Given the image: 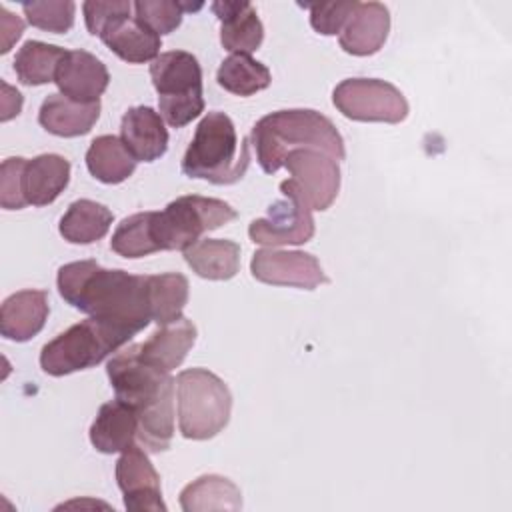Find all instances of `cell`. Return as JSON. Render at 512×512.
Returning a JSON list of instances; mask_svg holds the SVG:
<instances>
[{
  "label": "cell",
  "instance_id": "6da1fadb",
  "mask_svg": "<svg viewBox=\"0 0 512 512\" xmlns=\"http://www.w3.org/2000/svg\"><path fill=\"white\" fill-rule=\"evenodd\" d=\"M58 292L72 308L102 320L144 330L150 320L148 276L102 268L96 260L68 262L58 268Z\"/></svg>",
  "mask_w": 512,
  "mask_h": 512
},
{
  "label": "cell",
  "instance_id": "7a4b0ae2",
  "mask_svg": "<svg viewBox=\"0 0 512 512\" xmlns=\"http://www.w3.org/2000/svg\"><path fill=\"white\" fill-rule=\"evenodd\" d=\"M106 374L118 400L128 404L138 418V444L148 452H164L174 436V390L176 380L146 364L138 344L116 352Z\"/></svg>",
  "mask_w": 512,
  "mask_h": 512
},
{
  "label": "cell",
  "instance_id": "3957f363",
  "mask_svg": "<svg viewBox=\"0 0 512 512\" xmlns=\"http://www.w3.org/2000/svg\"><path fill=\"white\" fill-rule=\"evenodd\" d=\"M250 146L266 174L282 168L292 150L312 148L330 154L338 162L346 158L344 138L330 118L310 108L278 110L262 116L250 132Z\"/></svg>",
  "mask_w": 512,
  "mask_h": 512
},
{
  "label": "cell",
  "instance_id": "277c9868",
  "mask_svg": "<svg viewBox=\"0 0 512 512\" xmlns=\"http://www.w3.org/2000/svg\"><path fill=\"white\" fill-rule=\"evenodd\" d=\"M250 166V138L238 142L234 122L224 112H208L196 126L182 158L188 178L218 186L236 184Z\"/></svg>",
  "mask_w": 512,
  "mask_h": 512
},
{
  "label": "cell",
  "instance_id": "5b68a950",
  "mask_svg": "<svg viewBox=\"0 0 512 512\" xmlns=\"http://www.w3.org/2000/svg\"><path fill=\"white\" fill-rule=\"evenodd\" d=\"M136 334L138 330L128 324L90 316L44 344L40 366L50 376L86 370L118 352Z\"/></svg>",
  "mask_w": 512,
  "mask_h": 512
},
{
  "label": "cell",
  "instance_id": "8992f818",
  "mask_svg": "<svg viewBox=\"0 0 512 512\" xmlns=\"http://www.w3.org/2000/svg\"><path fill=\"white\" fill-rule=\"evenodd\" d=\"M178 426L188 440H208L230 420L232 394L222 378L206 368H188L176 376Z\"/></svg>",
  "mask_w": 512,
  "mask_h": 512
},
{
  "label": "cell",
  "instance_id": "52a82bcc",
  "mask_svg": "<svg viewBox=\"0 0 512 512\" xmlns=\"http://www.w3.org/2000/svg\"><path fill=\"white\" fill-rule=\"evenodd\" d=\"M150 78L158 92L160 116L168 126L182 128L204 112L202 68L190 52H162L150 64Z\"/></svg>",
  "mask_w": 512,
  "mask_h": 512
},
{
  "label": "cell",
  "instance_id": "ba28073f",
  "mask_svg": "<svg viewBox=\"0 0 512 512\" xmlns=\"http://www.w3.org/2000/svg\"><path fill=\"white\" fill-rule=\"evenodd\" d=\"M238 212L224 200L206 196H180L162 212H152V234L160 250H186L208 230L232 222Z\"/></svg>",
  "mask_w": 512,
  "mask_h": 512
},
{
  "label": "cell",
  "instance_id": "9c48e42d",
  "mask_svg": "<svg viewBox=\"0 0 512 512\" xmlns=\"http://www.w3.org/2000/svg\"><path fill=\"white\" fill-rule=\"evenodd\" d=\"M332 102L342 116L358 122L400 124L410 112L404 94L378 78L342 80L332 92Z\"/></svg>",
  "mask_w": 512,
  "mask_h": 512
},
{
  "label": "cell",
  "instance_id": "30bf717a",
  "mask_svg": "<svg viewBox=\"0 0 512 512\" xmlns=\"http://www.w3.org/2000/svg\"><path fill=\"white\" fill-rule=\"evenodd\" d=\"M290 178L280 182L282 190L294 192L302 198L310 210H328L340 190V166L338 160L326 152L300 148L292 150L284 158Z\"/></svg>",
  "mask_w": 512,
  "mask_h": 512
},
{
  "label": "cell",
  "instance_id": "8fae6325",
  "mask_svg": "<svg viewBox=\"0 0 512 512\" xmlns=\"http://www.w3.org/2000/svg\"><path fill=\"white\" fill-rule=\"evenodd\" d=\"M284 200L268 208L266 218H256L248 226V236L254 244L262 246H288L306 244L314 236V216L310 206L290 190H282Z\"/></svg>",
  "mask_w": 512,
  "mask_h": 512
},
{
  "label": "cell",
  "instance_id": "7c38bea8",
  "mask_svg": "<svg viewBox=\"0 0 512 512\" xmlns=\"http://www.w3.org/2000/svg\"><path fill=\"white\" fill-rule=\"evenodd\" d=\"M250 272L258 282L314 290L328 282L316 256L300 250L262 248L252 254Z\"/></svg>",
  "mask_w": 512,
  "mask_h": 512
},
{
  "label": "cell",
  "instance_id": "4fadbf2b",
  "mask_svg": "<svg viewBox=\"0 0 512 512\" xmlns=\"http://www.w3.org/2000/svg\"><path fill=\"white\" fill-rule=\"evenodd\" d=\"M114 472L118 488L124 494V506L128 510H166V504L162 500L160 476L140 444H132L120 454Z\"/></svg>",
  "mask_w": 512,
  "mask_h": 512
},
{
  "label": "cell",
  "instance_id": "5bb4252c",
  "mask_svg": "<svg viewBox=\"0 0 512 512\" xmlns=\"http://www.w3.org/2000/svg\"><path fill=\"white\" fill-rule=\"evenodd\" d=\"M54 82L60 94L78 102H98L108 88L110 74L102 60L86 50H66Z\"/></svg>",
  "mask_w": 512,
  "mask_h": 512
},
{
  "label": "cell",
  "instance_id": "9a60e30c",
  "mask_svg": "<svg viewBox=\"0 0 512 512\" xmlns=\"http://www.w3.org/2000/svg\"><path fill=\"white\" fill-rule=\"evenodd\" d=\"M98 38L124 62L144 64L160 56V36L142 24L130 12L110 20L98 34Z\"/></svg>",
  "mask_w": 512,
  "mask_h": 512
},
{
  "label": "cell",
  "instance_id": "2e32d148",
  "mask_svg": "<svg viewBox=\"0 0 512 512\" xmlns=\"http://www.w3.org/2000/svg\"><path fill=\"white\" fill-rule=\"evenodd\" d=\"M120 140L136 162H154L168 150L164 118L150 106L128 108L122 116Z\"/></svg>",
  "mask_w": 512,
  "mask_h": 512
},
{
  "label": "cell",
  "instance_id": "e0dca14e",
  "mask_svg": "<svg viewBox=\"0 0 512 512\" xmlns=\"http://www.w3.org/2000/svg\"><path fill=\"white\" fill-rule=\"evenodd\" d=\"M212 12L220 20V42L232 54H250L264 40V26L256 8L244 0L212 2Z\"/></svg>",
  "mask_w": 512,
  "mask_h": 512
},
{
  "label": "cell",
  "instance_id": "ac0fdd59",
  "mask_svg": "<svg viewBox=\"0 0 512 512\" xmlns=\"http://www.w3.org/2000/svg\"><path fill=\"white\" fill-rule=\"evenodd\" d=\"M390 32V12L380 2H358L340 32V48L352 56L376 54Z\"/></svg>",
  "mask_w": 512,
  "mask_h": 512
},
{
  "label": "cell",
  "instance_id": "d6986e66",
  "mask_svg": "<svg viewBox=\"0 0 512 512\" xmlns=\"http://www.w3.org/2000/svg\"><path fill=\"white\" fill-rule=\"evenodd\" d=\"M48 292L46 290H20L10 294L0 308V334L6 340L28 342L34 338L48 320Z\"/></svg>",
  "mask_w": 512,
  "mask_h": 512
},
{
  "label": "cell",
  "instance_id": "ffe728a7",
  "mask_svg": "<svg viewBox=\"0 0 512 512\" xmlns=\"http://www.w3.org/2000/svg\"><path fill=\"white\" fill-rule=\"evenodd\" d=\"M196 326L186 316L160 326L146 342L138 344L140 358L162 372L178 368L196 342Z\"/></svg>",
  "mask_w": 512,
  "mask_h": 512
},
{
  "label": "cell",
  "instance_id": "44dd1931",
  "mask_svg": "<svg viewBox=\"0 0 512 512\" xmlns=\"http://www.w3.org/2000/svg\"><path fill=\"white\" fill-rule=\"evenodd\" d=\"M100 116L98 102H78L64 94H50L38 112L40 126L60 138H76L88 134Z\"/></svg>",
  "mask_w": 512,
  "mask_h": 512
},
{
  "label": "cell",
  "instance_id": "7402d4cb",
  "mask_svg": "<svg viewBox=\"0 0 512 512\" xmlns=\"http://www.w3.org/2000/svg\"><path fill=\"white\" fill-rule=\"evenodd\" d=\"M138 440L136 412L122 400H110L100 406L92 426L90 442L102 454L124 452Z\"/></svg>",
  "mask_w": 512,
  "mask_h": 512
},
{
  "label": "cell",
  "instance_id": "603a6c76",
  "mask_svg": "<svg viewBox=\"0 0 512 512\" xmlns=\"http://www.w3.org/2000/svg\"><path fill=\"white\" fill-rule=\"evenodd\" d=\"M70 182V162L60 154H40L26 162L24 196L32 206L52 204Z\"/></svg>",
  "mask_w": 512,
  "mask_h": 512
},
{
  "label": "cell",
  "instance_id": "cb8c5ba5",
  "mask_svg": "<svg viewBox=\"0 0 512 512\" xmlns=\"http://www.w3.org/2000/svg\"><path fill=\"white\" fill-rule=\"evenodd\" d=\"M184 260L200 278L230 280L240 268V246L232 240L206 238L186 248Z\"/></svg>",
  "mask_w": 512,
  "mask_h": 512
},
{
  "label": "cell",
  "instance_id": "d4e9b609",
  "mask_svg": "<svg viewBox=\"0 0 512 512\" xmlns=\"http://www.w3.org/2000/svg\"><path fill=\"white\" fill-rule=\"evenodd\" d=\"M112 220L114 214L104 204L82 198L68 206L60 218L58 230L70 244H92L108 234Z\"/></svg>",
  "mask_w": 512,
  "mask_h": 512
},
{
  "label": "cell",
  "instance_id": "484cf974",
  "mask_svg": "<svg viewBox=\"0 0 512 512\" xmlns=\"http://www.w3.org/2000/svg\"><path fill=\"white\" fill-rule=\"evenodd\" d=\"M88 172L104 184H120L136 170V158L118 136L104 134L90 142L86 152Z\"/></svg>",
  "mask_w": 512,
  "mask_h": 512
},
{
  "label": "cell",
  "instance_id": "4316f807",
  "mask_svg": "<svg viewBox=\"0 0 512 512\" xmlns=\"http://www.w3.org/2000/svg\"><path fill=\"white\" fill-rule=\"evenodd\" d=\"M180 506L186 512H206V510H240L242 494L240 488L218 474H206L184 486L180 492Z\"/></svg>",
  "mask_w": 512,
  "mask_h": 512
},
{
  "label": "cell",
  "instance_id": "83f0119b",
  "mask_svg": "<svg viewBox=\"0 0 512 512\" xmlns=\"http://www.w3.org/2000/svg\"><path fill=\"white\" fill-rule=\"evenodd\" d=\"M188 288V278L180 272L148 276L150 320L158 326L178 320L188 302Z\"/></svg>",
  "mask_w": 512,
  "mask_h": 512
},
{
  "label": "cell",
  "instance_id": "f1b7e54d",
  "mask_svg": "<svg viewBox=\"0 0 512 512\" xmlns=\"http://www.w3.org/2000/svg\"><path fill=\"white\" fill-rule=\"evenodd\" d=\"M66 50L54 44H46L40 40H28L16 52L14 72L16 78L26 86H40L54 82L60 60Z\"/></svg>",
  "mask_w": 512,
  "mask_h": 512
},
{
  "label": "cell",
  "instance_id": "f546056e",
  "mask_svg": "<svg viewBox=\"0 0 512 512\" xmlns=\"http://www.w3.org/2000/svg\"><path fill=\"white\" fill-rule=\"evenodd\" d=\"M216 82L230 94L252 96L270 86L272 74L268 66L254 60L250 54H230L220 64Z\"/></svg>",
  "mask_w": 512,
  "mask_h": 512
},
{
  "label": "cell",
  "instance_id": "4dcf8cb0",
  "mask_svg": "<svg viewBox=\"0 0 512 512\" xmlns=\"http://www.w3.org/2000/svg\"><path fill=\"white\" fill-rule=\"evenodd\" d=\"M110 248L124 258H144L158 252L152 234V212H136L124 218L112 234Z\"/></svg>",
  "mask_w": 512,
  "mask_h": 512
},
{
  "label": "cell",
  "instance_id": "1f68e13d",
  "mask_svg": "<svg viewBox=\"0 0 512 512\" xmlns=\"http://www.w3.org/2000/svg\"><path fill=\"white\" fill-rule=\"evenodd\" d=\"M24 16L34 28L66 34L74 26L76 4L72 0H48V2H24Z\"/></svg>",
  "mask_w": 512,
  "mask_h": 512
},
{
  "label": "cell",
  "instance_id": "d6a6232c",
  "mask_svg": "<svg viewBox=\"0 0 512 512\" xmlns=\"http://www.w3.org/2000/svg\"><path fill=\"white\" fill-rule=\"evenodd\" d=\"M134 16L158 36L174 32L182 24V2L172 0H138L132 4Z\"/></svg>",
  "mask_w": 512,
  "mask_h": 512
},
{
  "label": "cell",
  "instance_id": "836d02e7",
  "mask_svg": "<svg viewBox=\"0 0 512 512\" xmlns=\"http://www.w3.org/2000/svg\"><path fill=\"white\" fill-rule=\"evenodd\" d=\"M26 158H6L0 166V204L4 210H20L28 206L24 196Z\"/></svg>",
  "mask_w": 512,
  "mask_h": 512
},
{
  "label": "cell",
  "instance_id": "e575fe53",
  "mask_svg": "<svg viewBox=\"0 0 512 512\" xmlns=\"http://www.w3.org/2000/svg\"><path fill=\"white\" fill-rule=\"evenodd\" d=\"M310 10V24L318 34L334 36L342 32L346 20L358 6L356 0L352 2H320V4H300Z\"/></svg>",
  "mask_w": 512,
  "mask_h": 512
},
{
  "label": "cell",
  "instance_id": "d590c367",
  "mask_svg": "<svg viewBox=\"0 0 512 512\" xmlns=\"http://www.w3.org/2000/svg\"><path fill=\"white\" fill-rule=\"evenodd\" d=\"M132 4L126 0H110V2H100V0H88L82 4V12H84V20H86V28L92 36H98L100 30L114 20L120 14L132 12Z\"/></svg>",
  "mask_w": 512,
  "mask_h": 512
},
{
  "label": "cell",
  "instance_id": "8d00e7d4",
  "mask_svg": "<svg viewBox=\"0 0 512 512\" xmlns=\"http://www.w3.org/2000/svg\"><path fill=\"white\" fill-rule=\"evenodd\" d=\"M0 30H2V46H0V52L6 54V52L12 48V44L22 36V32H24V22L2 6V8H0Z\"/></svg>",
  "mask_w": 512,
  "mask_h": 512
},
{
  "label": "cell",
  "instance_id": "74e56055",
  "mask_svg": "<svg viewBox=\"0 0 512 512\" xmlns=\"http://www.w3.org/2000/svg\"><path fill=\"white\" fill-rule=\"evenodd\" d=\"M2 90H4V96H2V114H0V120L2 122H8L10 118L18 116L20 110H22V94L18 90H14L12 86H8L6 82H2Z\"/></svg>",
  "mask_w": 512,
  "mask_h": 512
}]
</instances>
